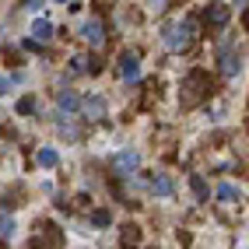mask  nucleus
<instances>
[{"label": "nucleus", "mask_w": 249, "mask_h": 249, "mask_svg": "<svg viewBox=\"0 0 249 249\" xmlns=\"http://www.w3.org/2000/svg\"><path fill=\"white\" fill-rule=\"evenodd\" d=\"M32 39H36V42H49V39H53V21H49V18H36V25H32Z\"/></svg>", "instance_id": "obj_8"}, {"label": "nucleus", "mask_w": 249, "mask_h": 249, "mask_svg": "<svg viewBox=\"0 0 249 249\" xmlns=\"http://www.w3.org/2000/svg\"><path fill=\"white\" fill-rule=\"evenodd\" d=\"M147 190H151V196H161V200H169V196L176 193V182L169 179V176H151V179H147Z\"/></svg>", "instance_id": "obj_5"}, {"label": "nucleus", "mask_w": 249, "mask_h": 249, "mask_svg": "<svg viewBox=\"0 0 249 249\" xmlns=\"http://www.w3.org/2000/svg\"><path fill=\"white\" fill-rule=\"evenodd\" d=\"M81 39H85L88 46H102V42H106V28H102V21H98V18H88L85 25H81Z\"/></svg>", "instance_id": "obj_4"}, {"label": "nucleus", "mask_w": 249, "mask_h": 249, "mask_svg": "<svg viewBox=\"0 0 249 249\" xmlns=\"http://www.w3.org/2000/svg\"><path fill=\"white\" fill-rule=\"evenodd\" d=\"M221 77H239V71H242V56L231 49V42H221Z\"/></svg>", "instance_id": "obj_2"}, {"label": "nucleus", "mask_w": 249, "mask_h": 249, "mask_svg": "<svg viewBox=\"0 0 249 249\" xmlns=\"http://www.w3.org/2000/svg\"><path fill=\"white\" fill-rule=\"evenodd\" d=\"M77 109H81V98L74 91H60V112L67 116V112H77Z\"/></svg>", "instance_id": "obj_11"}, {"label": "nucleus", "mask_w": 249, "mask_h": 249, "mask_svg": "<svg viewBox=\"0 0 249 249\" xmlns=\"http://www.w3.org/2000/svg\"><path fill=\"white\" fill-rule=\"evenodd\" d=\"M112 169L120 172V176H134L141 169V155L137 151H120V155L112 158Z\"/></svg>", "instance_id": "obj_3"}, {"label": "nucleus", "mask_w": 249, "mask_h": 249, "mask_svg": "<svg viewBox=\"0 0 249 249\" xmlns=\"http://www.w3.org/2000/svg\"><path fill=\"white\" fill-rule=\"evenodd\" d=\"M190 186H193V193H196V200H207V182H204L200 176H190Z\"/></svg>", "instance_id": "obj_14"}, {"label": "nucleus", "mask_w": 249, "mask_h": 249, "mask_svg": "<svg viewBox=\"0 0 249 249\" xmlns=\"http://www.w3.org/2000/svg\"><path fill=\"white\" fill-rule=\"evenodd\" d=\"M81 112H85L88 120H102L106 116V98L102 95H88L85 102H81Z\"/></svg>", "instance_id": "obj_7"}, {"label": "nucleus", "mask_w": 249, "mask_h": 249, "mask_svg": "<svg viewBox=\"0 0 249 249\" xmlns=\"http://www.w3.org/2000/svg\"><path fill=\"white\" fill-rule=\"evenodd\" d=\"M85 63H88L85 56H71V67H67V71H71V74H85V71H88Z\"/></svg>", "instance_id": "obj_15"}, {"label": "nucleus", "mask_w": 249, "mask_h": 249, "mask_svg": "<svg viewBox=\"0 0 249 249\" xmlns=\"http://www.w3.org/2000/svg\"><path fill=\"white\" fill-rule=\"evenodd\" d=\"M120 77H123V81H130V85H134V81L141 77L137 53H123V56H120Z\"/></svg>", "instance_id": "obj_6"}, {"label": "nucleus", "mask_w": 249, "mask_h": 249, "mask_svg": "<svg viewBox=\"0 0 249 249\" xmlns=\"http://www.w3.org/2000/svg\"><path fill=\"white\" fill-rule=\"evenodd\" d=\"M32 109H36V98H21L18 102V112H32Z\"/></svg>", "instance_id": "obj_17"}, {"label": "nucleus", "mask_w": 249, "mask_h": 249, "mask_svg": "<svg viewBox=\"0 0 249 249\" xmlns=\"http://www.w3.org/2000/svg\"><path fill=\"white\" fill-rule=\"evenodd\" d=\"M14 231H18V221H14L11 214H0V235H4V239H14Z\"/></svg>", "instance_id": "obj_13"}, {"label": "nucleus", "mask_w": 249, "mask_h": 249, "mask_svg": "<svg viewBox=\"0 0 249 249\" xmlns=\"http://www.w3.org/2000/svg\"><path fill=\"white\" fill-rule=\"evenodd\" d=\"M193 36H196V21L193 18H182V21L169 25V28H161V42L169 49H186L193 42Z\"/></svg>", "instance_id": "obj_1"}, {"label": "nucleus", "mask_w": 249, "mask_h": 249, "mask_svg": "<svg viewBox=\"0 0 249 249\" xmlns=\"http://www.w3.org/2000/svg\"><path fill=\"white\" fill-rule=\"evenodd\" d=\"M218 200L221 204H235L239 200V190L231 186V182H221V186H218Z\"/></svg>", "instance_id": "obj_12"}, {"label": "nucleus", "mask_w": 249, "mask_h": 249, "mask_svg": "<svg viewBox=\"0 0 249 249\" xmlns=\"http://www.w3.org/2000/svg\"><path fill=\"white\" fill-rule=\"evenodd\" d=\"M228 14H231V11H228L225 4H214V7H207V21H211L214 28H221V25H228Z\"/></svg>", "instance_id": "obj_9"}, {"label": "nucleus", "mask_w": 249, "mask_h": 249, "mask_svg": "<svg viewBox=\"0 0 249 249\" xmlns=\"http://www.w3.org/2000/svg\"><path fill=\"white\" fill-rule=\"evenodd\" d=\"M11 88H14V77L0 74V95H11Z\"/></svg>", "instance_id": "obj_16"}, {"label": "nucleus", "mask_w": 249, "mask_h": 249, "mask_svg": "<svg viewBox=\"0 0 249 249\" xmlns=\"http://www.w3.org/2000/svg\"><path fill=\"white\" fill-rule=\"evenodd\" d=\"M36 161H39V169H56V165H60V155L53 151V147H42V151L36 155Z\"/></svg>", "instance_id": "obj_10"}]
</instances>
